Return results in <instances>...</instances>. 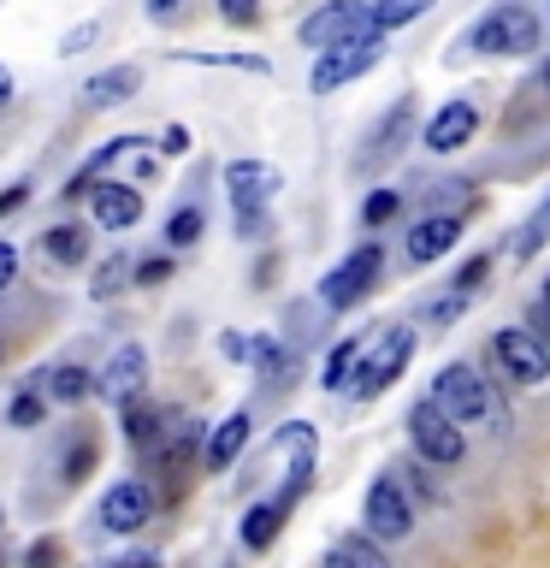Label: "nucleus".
Listing matches in <instances>:
<instances>
[{"mask_svg": "<svg viewBox=\"0 0 550 568\" xmlns=\"http://www.w3.org/2000/svg\"><path fill=\"white\" fill-rule=\"evenodd\" d=\"M408 433H415V450L426 456V462H438V468H456L461 462V450H468V438H461V426L444 415V408L426 397V403H415L408 408Z\"/></svg>", "mask_w": 550, "mask_h": 568, "instance_id": "423d86ee", "label": "nucleus"}, {"mask_svg": "<svg viewBox=\"0 0 550 568\" xmlns=\"http://www.w3.org/2000/svg\"><path fill=\"white\" fill-rule=\"evenodd\" d=\"M373 30V7L367 0H332V7H319L308 24H302V42L308 48H337V42H349V36H367Z\"/></svg>", "mask_w": 550, "mask_h": 568, "instance_id": "6e6552de", "label": "nucleus"}, {"mask_svg": "<svg viewBox=\"0 0 550 568\" xmlns=\"http://www.w3.org/2000/svg\"><path fill=\"white\" fill-rule=\"evenodd\" d=\"M42 255H53L60 266H83L89 261V237L78 225H53L48 237H42Z\"/></svg>", "mask_w": 550, "mask_h": 568, "instance_id": "412c9836", "label": "nucleus"}, {"mask_svg": "<svg viewBox=\"0 0 550 568\" xmlns=\"http://www.w3.org/2000/svg\"><path fill=\"white\" fill-rule=\"evenodd\" d=\"M142 379H149V355H142V344H119L113 362L101 367L95 390H101V397H113V403H131L142 390Z\"/></svg>", "mask_w": 550, "mask_h": 568, "instance_id": "ddd939ff", "label": "nucleus"}, {"mask_svg": "<svg viewBox=\"0 0 550 568\" xmlns=\"http://www.w3.org/2000/svg\"><path fill=\"white\" fill-rule=\"evenodd\" d=\"M408 124H415V101H397L390 113L379 119V131H373V142H367V154H361V172L367 166H385V160H397L403 154V136H408Z\"/></svg>", "mask_w": 550, "mask_h": 568, "instance_id": "dca6fc26", "label": "nucleus"}, {"mask_svg": "<svg viewBox=\"0 0 550 568\" xmlns=\"http://www.w3.org/2000/svg\"><path fill=\"white\" fill-rule=\"evenodd\" d=\"M379 273H385V248H379V243H361L355 255H344V261L326 273V284H319V302H326V308H355V302H361L373 284H379Z\"/></svg>", "mask_w": 550, "mask_h": 568, "instance_id": "39448f33", "label": "nucleus"}, {"mask_svg": "<svg viewBox=\"0 0 550 568\" xmlns=\"http://www.w3.org/2000/svg\"><path fill=\"white\" fill-rule=\"evenodd\" d=\"M326 568H337V562H332V557H326Z\"/></svg>", "mask_w": 550, "mask_h": 568, "instance_id": "de8ad7c7", "label": "nucleus"}, {"mask_svg": "<svg viewBox=\"0 0 550 568\" xmlns=\"http://www.w3.org/2000/svg\"><path fill=\"white\" fill-rule=\"evenodd\" d=\"M95 462H101V444L95 438H78V444H71V456H65V479H83Z\"/></svg>", "mask_w": 550, "mask_h": 568, "instance_id": "c756f323", "label": "nucleus"}, {"mask_svg": "<svg viewBox=\"0 0 550 568\" xmlns=\"http://www.w3.org/2000/svg\"><path fill=\"white\" fill-rule=\"evenodd\" d=\"M220 18H225V24H255L261 0H220Z\"/></svg>", "mask_w": 550, "mask_h": 568, "instance_id": "473e14b6", "label": "nucleus"}, {"mask_svg": "<svg viewBox=\"0 0 550 568\" xmlns=\"http://www.w3.org/2000/svg\"><path fill=\"white\" fill-rule=\"evenodd\" d=\"M142 89V71L136 65H106V71H95V78L83 83V101L89 106H124Z\"/></svg>", "mask_w": 550, "mask_h": 568, "instance_id": "f3484780", "label": "nucleus"}, {"mask_svg": "<svg viewBox=\"0 0 550 568\" xmlns=\"http://www.w3.org/2000/svg\"><path fill=\"white\" fill-rule=\"evenodd\" d=\"M332 562L337 568H390L379 539H367V532H344V539H332Z\"/></svg>", "mask_w": 550, "mask_h": 568, "instance_id": "aec40b11", "label": "nucleus"}, {"mask_svg": "<svg viewBox=\"0 0 550 568\" xmlns=\"http://www.w3.org/2000/svg\"><path fill=\"white\" fill-rule=\"evenodd\" d=\"M202 225H207L202 207H177L172 220H166V243H172V248H190L195 237H202Z\"/></svg>", "mask_w": 550, "mask_h": 568, "instance_id": "bb28decb", "label": "nucleus"}, {"mask_svg": "<svg viewBox=\"0 0 550 568\" xmlns=\"http://www.w3.org/2000/svg\"><path fill=\"white\" fill-rule=\"evenodd\" d=\"M12 278H18V248H12L7 237H0V291H7Z\"/></svg>", "mask_w": 550, "mask_h": 568, "instance_id": "e433bc0d", "label": "nucleus"}, {"mask_svg": "<svg viewBox=\"0 0 550 568\" xmlns=\"http://www.w3.org/2000/svg\"><path fill=\"white\" fill-rule=\"evenodd\" d=\"M24 202H30V190H24V184H12L7 195H0V220H7V213H18Z\"/></svg>", "mask_w": 550, "mask_h": 568, "instance_id": "a19ab883", "label": "nucleus"}, {"mask_svg": "<svg viewBox=\"0 0 550 568\" xmlns=\"http://www.w3.org/2000/svg\"><path fill=\"white\" fill-rule=\"evenodd\" d=\"M544 89H550V65H544Z\"/></svg>", "mask_w": 550, "mask_h": 568, "instance_id": "49530a36", "label": "nucleus"}, {"mask_svg": "<svg viewBox=\"0 0 550 568\" xmlns=\"http://www.w3.org/2000/svg\"><path fill=\"white\" fill-rule=\"evenodd\" d=\"M408 355H415V332H408V326H385V332H379V344L355 355L349 390H355V397H379V390H390V385L403 379Z\"/></svg>", "mask_w": 550, "mask_h": 568, "instance_id": "7ed1b4c3", "label": "nucleus"}, {"mask_svg": "<svg viewBox=\"0 0 550 568\" xmlns=\"http://www.w3.org/2000/svg\"><path fill=\"white\" fill-rule=\"evenodd\" d=\"M124 438H131L136 450H160V415H154V408H142L136 397L124 403Z\"/></svg>", "mask_w": 550, "mask_h": 568, "instance_id": "5701e85b", "label": "nucleus"}, {"mask_svg": "<svg viewBox=\"0 0 550 568\" xmlns=\"http://www.w3.org/2000/svg\"><path fill=\"white\" fill-rule=\"evenodd\" d=\"M89 207H95V225H101V231H124V225L142 220V190L95 178V190H89Z\"/></svg>", "mask_w": 550, "mask_h": 568, "instance_id": "4468645a", "label": "nucleus"}, {"mask_svg": "<svg viewBox=\"0 0 550 568\" xmlns=\"http://www.w3.org/2000/svg\"><path fill=\"white\" fill-rule=\"evenodd\" d=\"M278 527H284V509L278 504H255V509L243 515V545L248 550H266V545L278 539Z\"/></svg>", "mask_w": 550, "mask_h": 568, "instance_id": "4be33fe9", "label": "nucleus"}, {"mask_svg": "<svg viewBox=\"0 0 550 568\" xmlns=\"http://www.w3.org/2000/svg\"><path fill=\"white\" fill-rule=\"evenodd\" d=\"M7 101H12V71L0 65V106H7Z\"/></svg>", "mask_w": 550, "mask_h": 568, "instance_id": "37998d69", "label": "nucleus"}, {"mask_svg": "<svg viewBox=\"0 0 550 568\" xmlns=\"http://www.w3.org/2000/svg\"><path fill=\"white\" fill-rule=\"evenodd\" d=\"M42 420V397H18L12 403V426H35Z\"/></svg>", "mask_w": 550, "mask_h": 568, "instance_id": "c9c22d12", "label": "nucleus"}, {"mask_svg": "<svg viewBox=\"0 0 550 568\" xmlns=\"http://www.w3.org/2000/svg\"><path fill=\"white\" fill-rule=\"evenodd\" d=\"M473 131H479V106L473 101H444L438 106V113L432 119H426V149H432V154H456L461 149V142H473Z\"/></svg>", "mask_w": 550, "mask_h": 568, "instance_id": "9d476101", "label": "nucleus"}, {"mask_svg": "<svg viewBox=\"0 0 550 568\" xmlns=\"http://www.w3.org/2000/svg\"><path fill=\"white\" fill-rule=\"evenodd\" d=\"M397 207H403V195H397V190H373L367 202H361V220H367L373 231H379L385 220H397Z\"/></svg>", "mask_w": 550, "mask_h": 568, "instance_id": "cd10ccee", "label": "nucleus"}, {"mask_svg": "<svg viewBox=\"0 0 550 568\" xmlns=\"http://www.w3.org/2000/svg\"><path fill=\"white\" fill-rule=\"evenodd\" d=\"M95 36H101V24H78V30L65 36V48H60V53H83V42H95Z\"/></svg>", "mask_w": 550, "mask_h": 568, "instance_id": "58836bf2", "label": "nucleus"}, {"mask_svg": "<svg viewBox=\"0 0 550 568\" xmlns=\"http://www.w3.org/2000/svg\"><path fill=\"white\" fill-rule=\"evenodd\" d=\"M461 237V213H432V220H420L415 231H408V261H438V255H450Z\"/></svg>", "mask_w": 550, "mask_h": 568, "instance_id": "2eb2a0df", "label": "nucleus"}, {"mask_svg": "<svg viewBox=\"0 0 550 568\" xmlns=\"http://www.w3.org/2000/svg\"><path fill=\"white\" fill-rule=\"evenodd\" d=\"M154 24H177V12H184V0H149Z\"/></svg>", "mask_w": 550, "mask_h": 568, "instance_id": "ea45409f", "label": "nucleus"}, {"mask_svg": "<svg viewBox=\"0 0 550 568\" xmlns=\"http://www.w3.org/2000/svg\"><path fill=\"white\" fill-rule=\"evenodd\" d=\"M278 444H291V497L308 486V474H314V426L308 420H291L278 433ZM291 497H284V504H291Z\"/></svg>", "mask_w": 550, "mask_h": 568, "instance_id": "6ab92c4d", "label": "nucleus"}, {"mask_svg": "<svg viewBox=\"0 0 550 568\" xmlns=\"http://www.w3.org/2000/svg\"><path fill=\"white\" fill-rule=\"evenodd\" d=\"M355 355H361V344H355V337H344V344H337V349L326 355V367H319V385H326V390H349Z\"/></svg>", "mask_w": 550, "mask_h": 568, "instance_id": "393cba45", "label": "nucleus"}, {"mask_svg": "<svg viewBox=\"0 0 550 568\" xmlns=\"http://www.w3.org/2000/svg\"><path fill=\"white\" fill-rule=\"evenodd\" d=\"M544 231H550V213L539 207V213H532V220H527V231H521V237H515V255H539V243H544Z\"/></svg>", "mask_w": 550, "mask_h": 568, "instance_id": "7c9ffc66", "label": "nucleus"}, {"mask_svg": "<svg viewBox=\"0 0 550 568\" xmlns=\"http://www.w3.org/2000/svg\"><path fill=\"white\" fill-rule=\"evenodd\" d=\"M220 349L231 355V362H261V355L273 349V344H261V337H243V332H225V337H220Z\"/></svg>", "mask_w": 550, "mask_h": 568, "instance_id": "c85d7f7f", "label": "nucleus"}, {"mask_svg": "<svg viewBox=\"0 0 550 568\" xmlns=\"http://www.w3.org/2000/svg\"><path fill=\"white\" fill-rule=\"evenodd\" d=\"M468 48L479 53H532L539 48V12L527 0H497V7L468 30Z\"/></svg>", "mask_w": 550, "mask_h": 568, "instance_id": "f03ea898", "label": "nucleus"}, {"mask_svg": "<svg viewBox=\"0 0 550 568\" xmlns=\"http://www.w3.org/2000/svg\"><path fill=\"white\" fill-rule=\"evenodd\" d=\"M231 225H237V237H266V207H231Z\"/></svg>", "mask_w": 550, "mask_h": 568, "instance_id": "2f4dec72", "label": "nucleus"}, {"mask_svg": "<svg viewBox=\"0 0 550 568\" xmlns=\"http://www.w3.org/2000/svg\"><path fill=\"white\" fill-rule=\"evenodd\" d=\"M415 527V504L403 497L397 479H373L367 486V532L373 539H408Z\"/></svg>", "mask_w": 550, "mask_h": 568, "instance_id": "1a4fd4ad", "label": "nucleus"}, {"mask_svg": "<svg viewBox=\"0 0 550 568\" xmlns=\"http://www.w3.org/2000/svg\"><path fill=\"white\" fill-rule=\"evenodd\" d=\"M539 308L550 314V278H544V291H539Z\"/></svg>", "mask_w": 550, "mask_h": 568, "instance_id": "a18cd8bd", "label": "nucleus"}, {"mask_svg": "<svg viewBox=\"0 0 550 568\" xmlns=\"http://www.w3.org/2000/svg\"><path fill=\"white\" fill-rule=\"evenodd\" d=\"M432 7V0H373V30H403Z\"/></svg>", "mask_w": 550, "mask_h": 568, "instance_id": "a878e982", "label": "nucleus"}, {"mask_svg": "<svg viewBox=\"0 0 550 568\" xmlns=\"http://www.w3.org/2000/svg\"><path fill=\"white\" fill-rule=\"evenodd\" d=\"M119 568H154V557H124Z\"/></svg>", "mask_w": 550, "mask_h": 568, "instance_id": "c03bdc74", "label": "nucleus"}, {"mask_svg": "<svg viewBox=\"0 0 550 568\" xmlns=\"http://www.w3.org/2000/svg\"><path fill=\"white\" fill-rule=\"evenodd\" d=\"M486 266H491L486 255H473V261H468V266H461V273H456V291H468V296H473V291H479V278H486Z\"/></svg>", "mask_w": 550, "mask_h": 568, "instance_id": "f704fd0d", "label": "nucleus"}, {"mask_svg": "<svg viewBox=\"0 0 550 568\" xmlns=\"http://www.w3.org/2000/svg\"><path fill=\"white\" fill-rule=\"evenodd\" d=\"M432 403H438L456 426H503V403L491 397V385L479 379V367H468V362H450V367L438 373Z\"/></svg>", "mask_w": 550, "mask_h": 568, "instance_id": "f257e3e1", "label": "nucleus"}, {"mask_svg": "<svg viewBox=\"0 0 550 568\" xmlns=\"http://www.w3.org/2000/svg\"><path fill=\"white\" fill-rule=\"evenodd\" d=\"M225 190H231V207H266L284 190V178L266 166V160H231V166H225Z\"/></svg>", "mask_w": 550, "mask_h": 568, "instance_id": "f8f14e48", "label": "nucleus"}, {"mask_svg": "<svg viewBox=\"0 0 550 568\" xmlns=\"http://www.w3.org/2000/svg\"><path fill=\"white\" fill-rule=\"evenodd\" d=\"M379 60H385V30L349 36V42H337V48H326V53L314 60V89H319V95H332V89L355 83L367 65H379Z\"/></svg>", "mask_w": 550, "mask_h": 568, "instance_id": "20e7f679", "label": "nucleus"}, {"mask_svg": "<svg viewBox=\"0 0 550 568\" xmlns=\"http://www.w3.org/2000/svg\"><path fill=\"white\" fill-rule=\"evenodd\" d=\"M544 213H550V202H544Z\"/></svg>", "mask_w": 550, "mask_h": 568, "instance_id": "09e8293b", "label": "nucleus"}, {"mask_svg": "<svg viewBox=\"0 0 550 568\" xmlns=\"http://www.w3.org/2000/svg\"><path fill=\"white\" fill-rule=\"evenodd\" d=\"M42 379H48V397H60V403H83L95 390V373H83V367H53Z\"/></svg>", "mask_w": 550, "mask_h": 568, "instance_id": "b1692460", "label": "nucleus"}, {"mask_svg": "<svg viewBox=\"0 0 550 568\" xmlns=\"http://www.w3.org/2000/svg\"><path fill=\"white\" fill-rule=\"evenodd\" d=\"M491 355L503 362V373H509L515 385H544L550 379V349L527 326H503V332L491 337Z\"/></svg>", "mask_w": 550, "mask_h": 568, "instance_id": "0eeeda50", "label": "nucleus"}, {"mask_svg": "<svg viewBox=\"0 0 550 568\" xmlns=\"http://www.w3.org/2000/svg\"><path fill=\"white\" fill-rule=\"evenodd\" d=\"M53 562H60V539H35L24 557V568H53Z\"/></svg>", "mask_w": 550, "mask_h": 568, "instance_id": "72a5a7b5", "label": "nucleus"}, {"mask_svg": "<svg viewBox=\"0 0 550 568\" xmlns=\"http://www.w3.org/2000/svg\"><path fill=\"white\" fill-rule=\"evenodd\" d=\"M243 444H248V415L237 408V415H225L220 426H213V438H207V468H213V474H225L231 462L243 456Z\"/></svg>", "mask_w": 550, "mask_h": 568, "instance_id": "a211bd4d", "label": "nucleus"}, {"mask_svg": "<svg viewBox=\"0 0 550 568\" xmlns=\"http://www.w3.org/2000/svg\"><path fill=\"white\" fill-rule=\"evenodd\" d=\"M160 278H172V261H142L136 266V284H160Z\"/></svg>", "mask_w": 550, "mask_h": 568, "instance_id": "4c0bfd02", "label": "nucleus"}, {"mask_svg": "<svg viewBox=\"0 0 550 568\" xmlns=\"http://www.w3.org/2000/svg\"><path fill=\"white\" fill-rule=\"evenodd\" d=\"M190 149V131H177V124H172V131H166V154H184Z\"/></svg>", "mask_w": 550, "mask_h": 568, "instance_id": "79ce46f5", "label": "nucleus"}, {"mask_svg": "<svg viewBox=\"0 0 550 568\" xmlns=\"http://www.w3.org/2000/svg\"><path fill=\"white\" fill-rule=\"evenodd\" d=\"M149 515H154V497H149L142 479H119V486H106V497H101V527L106 532H136Z\"/></svg>", "mask_w": 550, "mask_h": 568, "instance_id": "9b49d317", "label": "nucleus"}]
</instances>
